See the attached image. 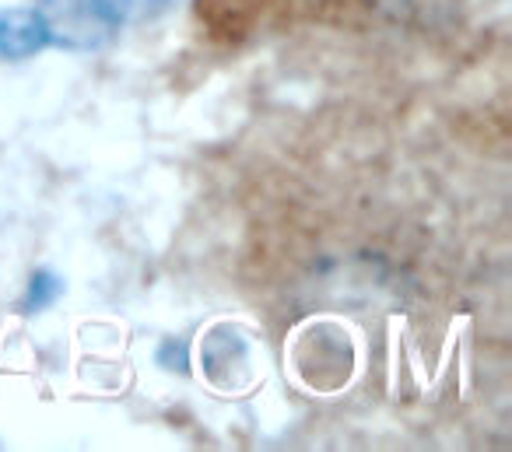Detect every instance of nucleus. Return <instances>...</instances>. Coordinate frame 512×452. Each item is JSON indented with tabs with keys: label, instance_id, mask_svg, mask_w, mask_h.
<instances>
[{
	"label": "nucleus",
	"instance_id": "1",
	"mask_svg": "<svg viewBox=\"0 0 512 452\" xmlns=\"http://www.w3.org/2000/svg\"><path fill=\"white\" fill-rule=\"evenodd\" d=\"M179 0H46L43 11L53 25V46L92 50L127 25L155 22Z\"/></svg>",
	"mask_w": 512,
	"mask_h": 452
},
{
	"label": "nucleus",
	"instance_id": "2",
	"mask_svg": "<svg viewBox=\"0 0 512 452\" xmlns=\"http://www.w3.org/2000/svg\"><path fill=\"white\" fill-rule=\"evenodd\" d=\"M53 46L43 8H0V60H29Z\"/></svg>",
	"mask_w": 512,
	"mask_h": 452
},
{
	"label": "nucleus",
	"instance_id": "3",
	"mask_svg": "<svg viewBox=\"0 0 512 452\" xmlns=\"http://www.w3.org/2000/svg\"><path fill=\"white\" fill-rule=\"evenodd\" d=\"M60 295H64V277H57L53 270H36L29 281V291H25V298H22V312L32 316V312L50 309Z\"/></svg>",
	"mask_w": 512,
	"mask_h": 452
}]
</instances>
